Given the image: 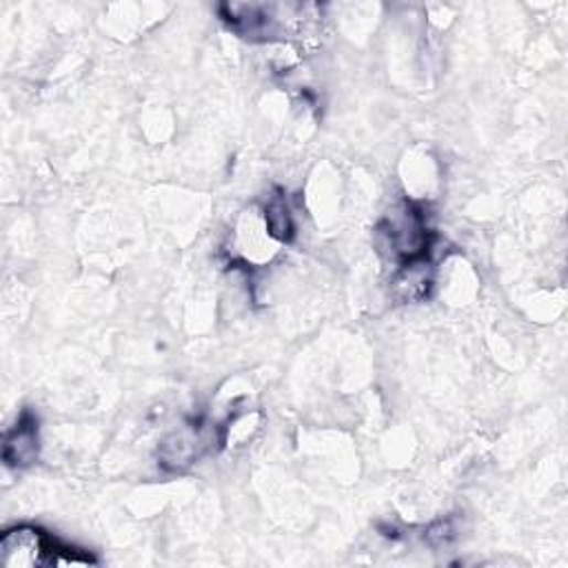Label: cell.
I'll return each mask as SVG.
<instances>
[{
    "instance_id": "obj_1",
    "label": "cell",
    "mask_w": 568,
    "mask_h": 568,
    "mask_svg": "<svg viewBox=\"0 0 568 568\" xmlns=\"http://www.w3.org/2000/svg\"><path fill=\"white\" fill-rule=\"evenodd\" d=\"M0 561L8 568L30 566H69L92 564V557H83L78 550L61 546L56 539L32 526H17L3 533L0 539Z\"/></svg>"
},
{
    "instance_id": "obj_2",
    "label": "cell",
    "mask_w": 568,
    "mask_h": 568,
    "mask_svg": "<svg viewBox=\"0 0 568 568\" xmlns=\"http://www.w3.org/2000/svg\"><path fill=\"white\" fill-rule=\"evenodd\" d=\"M385 236L392 254L405 262L425 258L429 247V232L422 212L411 205H405L398 214L392 216V221L385 225Z\"/></svg>"
},
{
    "instance_id": "obj_3",
    "label": "cell",
    "mask_w": 568,
    "mask_h": 568,
    "mask_svg": "<svg viewBox=\"0 0 568 568\" xmlns=\"http://www.w3.org/2000/svg\"><path fill=\"white\" fill-rule=\"evenodd\" d=\"M205 449H207L205 429L192 422L180 427L169 438H164V442L160 444L158 458L167 471H184L203 456Z\"/></svg>"
},
{
    "instance_id": "obj_4",
    "label": "cell",
    "mask_w": 568,
    "mask_h": 568,
    "mask_svg": "<svg viewBox=\"0 0 568 568\" xmlns=\"http://www.w3.org/2000/svg\"><path fill=\"white\" fill-rule=\"evenodd\" d=\"M39 458V425L32 416H25L14 431L8 433L3 447V460L10 467L23 469Z\"/></svg>"
},
{
    "instance_id": "obj_5",
    "label": "cell",
    "mask_w": 568,
    "mask_h": 568,
    "mask_svg": "<svg viewBox=\"0 0 568 568\" xmlns=\"http://www.w3.org/2000/svg\"><path fill=\"white\" fill-rule=\"evenodd\" d=\"M396 293L403 300H420L429 293L431 287V269L425 258L405 262L403 271L396 278Z\"/></svg>"
},
{
    "instance_id": "obj_6",
    "label": "cell",
    "mask_w": 568,
    "mask_h": 568,
    "mask_svg": "<svg viewBox=\"0 0 568 568\" xmlns=\"http://www.w3.org/2000/svg\"><path fill=\"white\" fill-rule=\"evenodd\" d=\"M265 221H267V229L274 238L278 240H291L293 236V221H291V214L285 205V201L276 199L267 205L265 210Z\"/></svg>"
}]
</instances>
